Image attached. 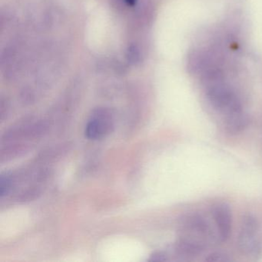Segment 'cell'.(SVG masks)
Listing matches in <instances>:
<instances>
[{"label":"cell","instance_id":"3957f363","mask_svg":"<svg viewBox=\"0 0 262 262\" xmlns=\"http://www.w3.org/2000/svg\"><path fill=\"white\" fill-rule=\"evenodd\" d=\"M257 231L258 224L254 217L248 215L242 219L238 238L239 246L242 250L251 251L254 249L257 244Z\"/></svg>","mask_w":262,"mask_h":262},{"label":"cell","instance_id":"52a82bcc","mask_svg":"<svg viewBox=\"0 0 262 262\" xmlns=\"http://www.w3.org/2000/svg\"><path fill=\"white\" fill-rule=\"evenodd\" d=\"M205 260L210 262H225L229 261L230 259L225 254H222V253H212L208 256Z\"/></svg>","mask_w":262,"mask_h":262},{"label":"cell","instance_id":"5b68a950","mask_svg":"<svg viewBox=\"0 0 262 262\" xmlns=\"http://www.w3.org/2000/svg\"><path fill=\"white\" fill-rule=\"evenodd\" d=\"M248 123L249 119L242 112L227 116L225 119L227 131L231 134H236L243 131L248 126Z\"/></svg>","mask_w":262,"mask_h":262},{"label":"cell","instance_id":"7a4b0ae2","mask_svg":"<svg viewBox=\"0 0 262 262\" xmlns=\"http://www.w3.org/2000/svg\"><path fill=\"white\" fill-rule=\"evenodd\" d=\"M114 118L107 108L94 110L85 126V136L91 140L102 139L113 131Z\"/></svg>","mask_w":262,"mask_h":262},{"label":"cell","instance_id":"ba28073f","mask_svg":"<svg viewBox=\"0 0 262 262\" xmlns=\"http://www.w3.org/2000/svg\"><path fill=\"white\" fill-rule=\"evenodd\" d=\"M150 260H155V261H164V260H167V257L163 253L156 252L153 255H151Z\"/></svg>","mask_w":262,"mask_h":262},{"label":"cell","instance_id":"277c9868","mask_svg":"<svg viewBox=\"0 0 262 262\" xmlns=\"http://www.w3.org/2000/svg\"><path fill=\"white\" fill-rule=\"evenodd\" d=\"M213 216L221 241L226 242L229 238L232 228V214L229 206L226 204H219L214 207Z\"/></svg>","mask_w":262,"mask_h":262},{"label":"cell","instance_id":"9c48e42d","mask_svg":"<svg viewBox=\"0 0 262 262\" xmlns=\"http://www.w3.org/2000/svg\"><path fill=\"white\" fill-rule=\"evenodd\" d=\"M125 4L128 6V7H135L137 4L138 0H125Z\"/></svg>","mask_w":262,"mask_h":262},{"label":"cell","instance_id":"6da1fadb","mask_svg":"<svg viewBox=\"0 0 262 262\" xmlns=\"http://www.w3.org/2000/svg\"><path fill=\"white\" fill-rule=\"evenodd\" d=\"M210 82L207 91L208 99L214 108L223 112L227 116L242 113V105L234 93L222 82V77L208 80Z\"/></svg>","mask_w":262,"mask_h":262},{"label":"cell","instance_id":"8992f818","mask_svg":"<svg viewBox=\"0 0 262 262\" xmlns=\"http://www.w3.org/2000/svg\"><path fill=\"white\" fill-rule=\"evenodd\" d=\"M12 186H13V179L8 174L1 176V181H0V194L1 198L5 197L11 191Z\"/></svg>","mask_w":262,"mask_h":262}]
</instances>
